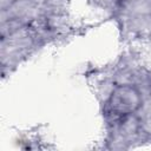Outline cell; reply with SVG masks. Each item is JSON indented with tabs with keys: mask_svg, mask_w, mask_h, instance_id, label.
<instances>
[{
	"mask_svg": "<svg viewBox=\"0 0 151 151\" xmlns=\"http://www.w3.org/2000/svg\"><path fill=\"white\" fill-rule=\"evenodd\" d=\"M142 105V97L137 88L129 85L116 87L109 99L110 111L116 116H129Z\"/></svg>",
	"mask_w": 151,
	"mask_h": 151,
	"instance_id": "1",
	"label": "cell"
}]
</instances>
